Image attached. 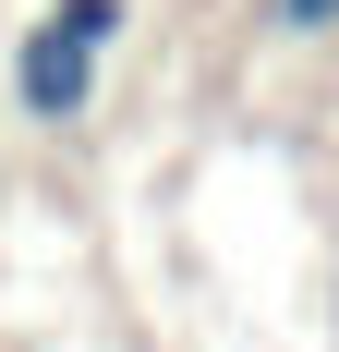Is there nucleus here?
<instances>
[{"mask_svg":"<svg viewBox=\"0 0 339 352\" xmlns=\"http://www.w3.org/2000/svg\"><path fill=\"white\" fill-rule=\"evenodd\" d=\"M121 25H134V0H49V12L12 36V109H25V122H85Z\"/></svg>","mask_w":339,"mask_h":352,"instance_id":"1","label":"nucleus"},{"mask_svg":"<svg viewBox=\"0 0 339 352\" xmlns=\"http://www.w3.org/2000/svg\"><path fill=\"white\" fill-rule=\"evenodd\" d=\"M279 36H339V0H267Z\"/></svg>","mask_w":339,"mask_h":352,"instance_id":"2","label":"nucleus"}]
</instances>
